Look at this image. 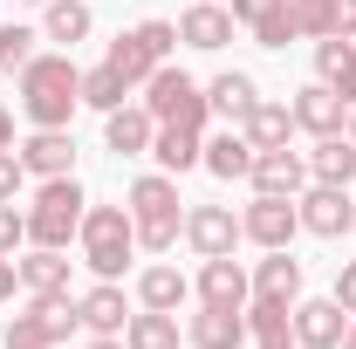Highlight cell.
<instances>
[{
    "label": "cell",
    "instance_id": "obj_1",
    "mask_svg": "<svg viewBox=\"0 0 356 349\" xmlns=\"http://www.w3.org/2000/svg\"><path fill=\"white\" fill-rule=\"evenodd\" d=\"M14 83H21V117L35 131H69L76 124V110H83V69L69 62V48H42Z\"/></svg>",
    "mask_w": 356,
    "mask_h": 349
},
{
    "label": "cell",
    "instance_id": "obj_2",
    "mask_svg": "<svg viewBox=\"0 0 356 349\" xmlns=\"http://www.w3.org/2000/svg\"><path fill=\"white\" fill-rule=\"evenodd\" d=\"M124 206H131V219H137V247H144V254H172L178 240H185V213H178L185 199H178V178L172 172L131 178Z\"/></svg>",
    "mask_w": 356,
    "mask_h": 349
},
{
    "label": "cell",
    "instance_id": "obj_3",
    "mask_svg": "<svg viewBox=\"0 0 356 349\" xmlns=\"http://www.w3.org/2000/svg\"><path fill=\"white\" fill-rule=\"evenodd\" d=\"M76 247H83V267L96 274V281H117V274L131 267V254H137V219H131V206H89Z\"/></svg>",
    "mask_w": 356,
    "mask_h": 349
},
{
    "label": "cell",
    "instance_id": "obj_4",
    "mask_svg": "<svg viewBox=\"0 0 356 349\" xmlns=\"http://www.w3.org/2000/svg\"><path fill=\"white\" fill-rule=\"evenodd\" d=\"M83 213H89V192L69 178H42V192L28 199V247H69L83 233Z\"/></svg>",
    "mask_w": 356,
    "mask_h": 349
},
{
    "label": "cell",
    "instance_id": "obj_5",
    "mask_svg": "<svg viewBox=\"0 0 356 349\" xmlns=\"http://www.w3.org/2000/svg\"><path fill=\"white\" fill-rule=\"evenodd\" d=\"M76 329H83V315H76V295H28V308L7 322L0 349H62Z\"/></svg>",
    "mask_w": 356,
    "mask_h": 349
},
{
    "label": "cell",
    "instance_id": "obj_6",
    "mask_svg": "<svg viewBox=\"0 0 356 349\" xmlns=\"http://www.w3.org/2000/svg\"><path fill=\"white\" fill-rule=\"evenodd\" d=\"M158 124H185V131H206L213 124V103H206V83H192L178 62H165V69H151V83H144V96H137Z\"/></svg>",
    "mask_w": 356,
    "mask_h": 349
},
{
    "label": "cell",
    "instance_id": "obj_7",
    "mask_svg": "<svg viewBox=\"0 0 356 349\" xmlns=\"http://www.w3.org/2000/svg\"><path fill=\"white\" fill-rule=\"evenodd\" d=\"M172 48H178V21H137V28H124V35L110 42L103 62H110L131 89H144V83H151V69L172 62Z\"/></svg>",
    "mask_w": 356,
    "mask_h": 349
},
{
    "label": "cell",
    "instance_id": "obj_8",
    "mask_svg": "<svg viewBox=\"0 0 356 349\" xmlns=\"http://www.w3.org/2000/svg\"><path fill=\"white\" fill-rule=\"evenodd\" d=\"M295 233H302V213H295V199H281V192H254V206L240 213V240H254L261 254L295 247Z\"/></svg>",
    "mask_w": 356,
    "mask_h": 349
},
{
    "label": "cell",
    "instance_id": "obj_9",
    "mask_svg": "<svg viewBox=\"0 0 356 349\" xmlns=\"http://www.w3.org/2000/svg\"><path fill=\"white\" fill-rule=\"evenodd\" d=\"M295 213H302V233H315V240H343L356 226V206H350V185H302L295 192Z\"/></svg>",
    "mask_w": 356,
    "mask_h": 349
},
{
    "label": "cell",
    "instance_id": "obj_10",
    "mask_svg": "<svg viewBox=\"0 0 356 349\" xmlns=\"http://www.w3.org/2000/svg\"><path fill=\"white\" fill-rule=\"evenodd\" d=\"M185 247L199 261H220L240 247V213L233 206H185Z\"/></svg>",
    "mask_w": 356,
    "mask_h": 349
},
{
    "label": "cell",
    "instance_id": "obj_11",
    "mask_svg": "<svg viewBox=\"0 0 356 349\" xmlns=\"http://www.w3.org/2000/svg\"><path fill=\"white\" fill-rule=\"evenodd\" d=\"M343 329H350V308L336 295L295 302V349H343Z\"/></svg>",
    "mask_w": 356,
    "mask_h": 349
},
{
    "label": "cell",
    "instance_id": "obj_12",
    "mask_svg": "<svg viewBox=\"0 0 356 349\" xmlns=\"http://www.w3.org/2000/svg\"><path fill=\"white\" fill-rule=\"evenodd\" d=\"M295 131H309V137H343L350 131V103L336 96L329 83H309V89H295Z\"/></svg>",
    "mask_w": 356,
    "mask_h": 349
},
{
    "label": "cell",
    "instance_id": "obj_13",
    "mask_svg": "<svg viewBox=\"0 0 356 349\" xmlns=\"http://www.w3.org/2000/svg\"><path fill=\"white\" fill-rule=\"evenodd\" d=\"M192 295H199L206 308H247V302H254V274L233 261V254H220V261H206V267H199Z\"/></svg>",
    "mask_w": 356,
    "mask_h": 349
},
{
    "label": "cell",
    "instance_id": "obj_14",
    "mask_svg": "<svg viewBox=\"0 0 356 349\" xmlns=\"http://www.w3.org/2000/svg\"><path fill=\"white\" fill-rule=\"evenodd\" d=\"M151 137H158V117L144 103H117L103 117V151H117V158H151Z\"/></svg>",
    "mask_w": 356,
    "mask_h": 349
},
{
    "label": "cell",
    "instance_id": "obj_15",
    "mask_svg": "<svg viewBox=\"0 0 356 349\" xmlns=\"http://www.w3.org/2000/svg\"><path fill=\"white\" fill-rule=\"evenodd\" d=\"M233 28H240V21L226 14L220 0H192V7L178 14V42H185V48H199V55H220V48L233 42Z\"/></svg>",
    "mask_w": 356,
    "mask_h": 349
},
{
    "label": "cell",
    "instance_id": "obj_16",
    "mask_svg": "<svg viewBox=\"0 0 356 349\" xmlns=\"http://www.w3.org/2000/svg\"><path fill=\"white\" fill-rule=\"evenodd\" d=\"M14 151H21L28 178H69V172H76V137H69V131H28Z\"/></svg>",
    "mask_w": 356,
    "mask_h": 349
},
{
    "label": "cell",
    "instance_id": "obj_17",
    "mask_svg": "<svg viewBox=\"0 0 356 349\" xmlns=\"http://www.w3.org/2000/svg\"><path fill=\"white\" fill-rule=\"evenodd\" d=\"M247 185L254 192H281V199H295L302 185H309V158L302 151H254V172H247Z\"/></svg>",
    "mask_w": 356,
    "mask_h": 349
},
{
    "label": "cell",
    "instance_id": "obj_18",
    "mask_svg": "<svg viewBox=\"0 0 356 349\" xmlns=\"http://www.w3.org/2000/svg\"><path fill=\"white\" fill-rule=\"evenodd\" d=\"M185 343L192 349H247V308H206L185 322Z\"/></svg>",
    "mask_w": 356,
    "mask_h": 349
},
{
    "label": "cell",
    "instance_id": "obj_19",
    "mask_svg": "<svg viewBox=\"0 0 356 349\" xmlns=\"http://www.w3.org/2000/svg\"><path fill=\"white\" fill-rule=\"evenodd\" d=\"M76 315H83L89 336H124V322H131V302H124V288H117V281H96L89 295H76Z\"/></svg>",
    "mask_w": 356,
    "mask_h": 349
},
{
    "label": "cell",
    "instance_id": "obj_20",
    "mask_svg": "<svg viewBox=\"0 0 356 349\" xmlns=\"http://www.w3.org/2000/svg\"><path fill=\"white\" fill-rule=\"evenodd\" d=\"M206 103H213V117H226V124L240 131V124H247V110L261 103V83H254L247 69H220V76L206 83Z\"/></svg>",
    "mask_w": 356,
    "mask_h": 349
},
{
    "label": "cell",
    "instance_id": "obj_21",
    "mask_svg": "<svg viewBox=\"0 0 356 349\" xmlns=\"http://www.w3.org/2000/svg\"><path fill=\"white\" fill-rule=\"evenodd\" d=\"M14 267H21V295H69V247H28Z\"/></svg>",
    "mask_w": 356,
    "mask_h": 349
},
{
    "label": "cell",
    "instance_id": "obj_22",
    "mask_svg": "<svg viewBox=\"0 0 356 349\" xmlns=\"http://www.w3.org/2000/svg\"><path fill=\"white\" fill-rule=\"evenodd\" d=\"M247 343L254 349H295V308L254 295V302H247Z\"/></svg>",
    "mask_w": 356,
    "mask_h": 349
},
{
    "label": "cell",
    "instance_id": "obj_23",
    "mask_svg": "<svg viewBox=\"0 0 356 349\" xmlns=\"http://www.w3.org/2000/svg\"><path fill=\"white\" fill-rule=\"evenodd\" d=\"M315 83H329V89L356 110V42L322 35V42H315Z\"/></svg>",
    "mask_w": 356,
    "mask_h": 349
},
{
    "label": "cell",
    "instance_id": "obj_24",
    "mask_svg": "<svg viewBox=\"0 0 356 349\" xmlns=\"http://www.w3.org/2000/svg\"><path fill=\"white\" fill-rule=\"evenodd\" d=\"M185 302H192V281H185L172 261H151L144 274H137V308H165V315H178Z\"/></svg>",
    "mask_w": 356,
    "mask_h": 349
},
{
    "label": "cell",
    "instance_id": "obj_25",
    "mask_svg": "<svg viewBox=\"0 0 356 349\" xmlns=\"http://www.w3.org/2000/svg\"><path fill=\"white\" fill-rule=\"evenodd\" d=\"M254 295H267V302H302V261L288 254V247H274L267 261H254Z\"/></svg>",
    "mask_w": 356,
    "mask_h": 349
},
{
    "label": "cell",
    "instance_id": "obj_26",
    "mask_svg": "<svg viewBox=\"0 0 356 349\" xmlns=\"http://www.w3.org/2000/svg\"><path fill=\"white\" fill-rule=\"evenodd\" d=\"M199 165H206L213 178H226V185H233V178H247V172H254V144H247V131H233V124H226L220 137H206Z\"/></svg>",
    "mask_w": 356,
    "mask_h": 349
},
{
    "label": "cell",
    "instance_id": "obj_27",
    "mask_svg": "<svg viewBox=\"0 0 356 349\" xmlns=\"http://www.w3.org/2000/svg\"><path fill=\"white\" fill-rule=\"evenodd\" d=\"M89 28H96L89 0H48V7H42V42H55V48L89 42Z\"/></svg>",
    "mask_w": 356,
    "mask_h": 349
},
{
    "label": "cell",
    "instance_id": "obj_28",
    "mask_svg": "<svg viewBox=\"0 0 356 349\" xmlns=\"http://www.w3.org/2000/svg\"><path fill=\"white\" fill-rule=\"evenodd\" d=\"M240 131H247L254 151H281V144L295 137V110H288V103H274V96H261V103L247 110V124H240Z\"/></svg>",
    "mask_w": 356,
    "mask_h": 349
},
{
    "label": "cell",
    "instance_id": "obj_29",
    "mask_svg": "<svg viewBox=\"0 0 356 349\" xmlns=\"http://www.w3.org/2000/svg\"><path fill=\"white\" fill-rule=\"evenodd\" d=\"M199 151H206V131H185V124H158V137H151V158L165 165V172H192L199 165Z\"/></svg>",
    "mask_w": 356,
    "mask_h": 349
},
{
    "label": "cell",
    "instance_id": "obj_30",
    "mask_svg": "<svg viewBox=\"0 0 356 349\" xmlns=\"http://www.w3.org/2000/svg\"><path fill=\"white\" fill-rule=\"evenodd\" d=\"M309 178H315V185H350V178H356V144H350V137H315Z\"/></svg>",
    "mask_w": 356,
    "mask_h": 349
},
{
    "label": "cell",
    "instance_id": "obj_31",
    "mask_svg": "<svg viewBox=\"0 0 356 349\" xmlns=\"http://www.w3.org/2000/svg\"><path fill=\"white\" fill-rule=\"evenodd\" d=\"M124 343H131V349H178V315H165V308H137L131 322H124Z\"/></svg>",
    "mask_w": 356,
    "mask_h": 349
},
{
    "label": "cell",
    "instance_id": "obj_32",
    "mask_svg": "<svg viewBox=\"0 0 356 349\" xmlns=\"http://www.w3.org/2000/svg\"><path fill=\"white\" fill-rule=\"evenodd\" d=\"M117 103H131V83L110 69V62H96V69H83V110H117Z\"/></svg>",
    "mask_w": 356,
    "mask_h": 349
},
{
    "label": "cell",
    "instance_id": "obj_33",
    "mask_svg": "<svg viewBox=\"0 0 356 349\" xmlns=\"http://www.w3.org/2000/svg\"><path fill=\"white\" fill-rule=\"evenodd\" d=\"M35 42H42V35H35V28H21V21H14V28H0V76H21V69L42 55Z\"/></svg>",
    "mask_w": 356,
    "mask_h": 349
},
{
    "label": "cell",
    "instance_id": "obj_34",
    "mask_svg": "<svg viewBox=\"0 0 356 349\" xmlns=\"http://www.w3.org/2000/svg\"><path fill=\"white\" fill-rule=\"evenodd\" d=\"M247 35H254L261 48H288V42H302V35H295V14H288V0H274V7H267Z\"/></svg>",
    "mask_w": 356,
    "mask_h": 349
},
{
    "label": "cell",
    "instance_id": "obj_35",
    "mask_svg": "<svg viewBox=\"0 0 356 349\" xmlns=\"http://www.w3.org/2000/svg\"><path fill=\"white\" fill-rule=\"evenodd\" d=\"M288 14H295V35L302 42H322L329 35V0H288Z\"/></svg>",
    "mask_w": 356,
    "mask_h": 349
},
{
    "label": "cell",
    "instance_id": "obj_36",
    "mask_svg": "<svg viewBox=\"0 0 356 349\" xmlns=\"http://www.w3.org/2000/svg\"><path fill=\"white\" fill-rule=\"evenodd\" d=\"M21 247H28V206L7 199L0 206V254H21Z\"/></svg>",
    "mask_w": 356,
    "mask_h": 349
},
{
    "label": "cell",
    "instance_id": "obj_37",
    "mask_svg": "<svg viewBox=\"0 0 356 349\" xmlns=\"http://www.w3.org/2000/svg\"><path fill=\"white\" fill-rule=\"evenodd\" d=\"M21 192H28V165H21V151H0V206L21 199Z\"/></svg>",
    "mask_w": 356,
    "mask_h": 349
},
{
    "label": "cell",
    "instance_id": "obj_38",
    "mask_svg": "<svg viewBox=\"0 0 356 349\" xmlns=\"http://www.w3.org/2000/svg\"><path fill=\"white\" fill-rule=\"evenodd\" d=\"M329 35L356 42V0H329Z\"/></svg>",
    "mask_w": 356,
    "mask_h": 349
},
{
    "label": "cell",
    "instance_id": "obj_39",
    "mask_svg": "<svg viewBox=\"0 0 356 349\" xmlns=\"http://www.w3.org/2000/svg\"><path fill=\"white\" fill-rule=\"evenodd\" d=\"M336 302L356 315V261H343V267H336Z\"/></svg>",
    "mask_w": 356,
    "mask_h": 349
},
{
    "label": "cell",
    "instance_id": "obj_40",
    "mask_svg": "<svg viewBox=\"0 0 356 349\" xmlns=\"http://www.w3.org/2000/svg\"><path fill=\"white\" fill-rule=\"evenodd\" d=\"M267 7H274V0H233V7H226V14H233V21H240V28H254V21H261Z\"/></svg>",
    "mask_w": 356,
    "mask_h": 349
},
{
    "label": "cell",
    "instance_id": "obj_41",
    "mask_svg": "<svg viewBox=\"0 0 356 349\" xmlns=\"http://www.w3.org/2000/svg\"><path fill=\"white\" fill-rule=\"evenodd\" d=\"M14 288H21V267H14V254H0V302H14Z\"/></svg>",
    "mask_w": 356,
    "mask_h": 349
},
{
    "label": "cell",
    "instance_id": "obj_42",
    "mask_svg": "<svg viewBox=\"0 0 356 349\" xmlns=\"http://www.w3.org/2000/svg\"><path fill=\"white\" fill-rule=\"evenodd\" d=\"M0 151H14V110L0 103Z\"/></svg>",
    "mask_w": 356,
    "mask_h": 349
},
{
    "label": "cell",
    "instance_id": "obj_43",
    "mask_svg": "<svg viewBox=\"0 0 356 349\" xmlns=\"http://www.w3.org/2000/svg\"><path fill=\"white\" fill-rule=\"evenodd\" d=\"M83 349H131V343H124V336H89Z\"/></svg>",
    "mask_w": 356,
    "mask_h": 349
},
{
    "label": "cell",
    "instance_id": "obj_44",
    "mask_svg": "<svg viewBox=\"0 0 356 349\" xmlns=\"http://www.w3.org/2000/svg\"><path fill=\"white\" fill-rule=\"evenodd\" d=\"M343 349H356V315H350V329H343Z\"/></svg>",
    "mask_w": 356,
    "mask_h": 349
},
{
    "label": "cell",
    "instance_id": "obj_45",
    "mask_svg": "<svg viewBox=\"0 0 356 349\" xmlns=\"http://www.w3.org/2000/svg\"><path fill=\"white\" fill-rule=\"evenodd\" d=\"M343 137H350V144H356V110H350V131H343Z\"/></svg>",
    "mask_w": 356,
    "mask_h": 349
},
{
    "label": "cell",
    "instance_id": "obj_46",
    "mask_svg": "<svg viewBox=\"0 0 356 349\" xmlns=\"http://www.w3.org/2000/svg\"><path fill=\"white\" fill-rule=\"evenodd\" d=\"M28 7H48V0H28Z\"/></svg>",
    "mask_w": 356,
    "mask_h": 349
},
{
    "label": "cell",
    "instance_id": "obj_47",
    "mask_svg": "<svg viewBox=\"0 0 356 349\" xmlns=\"http://www.w3.org/2000/svg\"><path fill=\"white\" fill-rule=\"evenodd\" d=\"M350 233H356V226H350Z\"/></svg>",
    "mask_w": 356,
    "mask_h": 349
}]
</instances>
